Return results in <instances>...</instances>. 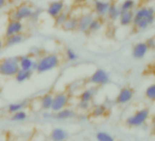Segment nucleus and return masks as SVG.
<instances>
[{
  "mask_svg": "<svg viewBox=\"0 0 155 141\" xmlns=\"http://www.w3.org/2000/svg\"><path fill=\"white\" fill-rule=\"evenodd\" d=\"M150 117V110L147 108H141L137 110L133 115H130L126 119V125L130 127H139L143 126Z\"/></svg>",
  "mask_w": 155,
  "mask_h": 141,
  "instance_id": "4",
  "label": "nucleus"
},
{
  "mask_svg": "<svg viewBox=\"0 0 155 141\" xmlns=\"http://www.w3.org/2000/svg\"><path fill=\"white\" fill-rule=\"evenodd\" d=\"M95 95V90L94 88H90V89H86L84 90L81 95H80V101H83V102H89L91 103Z\"/></svg>",
  "mask_w": 155,
  "mask_h": 141,
  "instance_id": "24",
  "label": "nucleus"
},
{
  "mask_svg": "<svg viewBox=\"0 0 155 141\" xmlns=\"http://www.w3.org/2000/svg\"><path fill=\"white\" fill-rule=\"evenodd\" d=\"M107 113V108L105 105H96L92 112H91V115L94 116V117H102L106 115Z\"/></svg>",
  "mask_w": 155,
  "mask_h": 141,
  "instance_id": "26",
  "label": "nucleus"
},
{
  "mask_svg": "<svg viewBox=\"0 0 155 141\" xmlns=\"http://www.w3.org/2000/svg\"><path fill=\"white\" fill-rule=\"evenodd\" d=\"M149 51V48L145 41H140L136 43L132 48V57L136 60L143 59Z\"/></svg>",
  "mask_w": 155,
  "mask_h": 141,
  "instance_id": "13",
  "label": "nucleus"
},
{
  "mask_svg": "<svg viewBox=\"0 0 155 141\" xmlns=\"http://www.w3.org/2000/svg\"><path fill=\"white\" fill-rule=\"evenodd\" d=\"M120 7H118L116 4L114 3H110L108 13H107V17L109 18V19H110L111 21H116L119 19V17L120 15Z\"/></svg>",
  "mask_w": 155,
  "mask_h": 141,
  "instance_id": "22",
  "label": "nucleus"
},
{
  "mask_svg": "<svg viewBox=\"0 0 155 141\" xmlns=\"http://www.w3.org/2000/svg\"><path fill=\"white\" fill-rule=\"evenodd\" d=\"M75 116V112L70 109V108H63L58 112H55L54 115V118L56 120L58 121H63V120H68V119H71Z\"/></svg>",
  "mask_w": 155,
  "mask_h": 141,
  "instance_id": "15",
  "label": "nucleus"
},
{
  "mask_svg": "<svg viewBox=\"0 0 155 141\" xmlns=\"http://www.w3.org/2000/svg\"><path fill=\"white\" fill-rule=\"evenodd\" d=\"M155 20V9L153 7H140L136 10L133 16V26L140 29L144 30Z\"/></svg>",
  "mask_w": 155,
  "mask_h": 141,
  "instance_id": "1",
  "label": "nucleus"
},
{
  "mask_svg": "<svg viewBox=\"0 0 155 141\" xmlns=\"http://www.w3.org/2000/svg\"><path fill=\"white\" fill-rule=\"evenodd\" d=\"M68 103H69V95L68 93H65V92L58 93L55 95H53V102H52L50 110L53 113L58 112L67 107Z\"/></svg>",
  "mask_w": 155,
  "mask_h": 141,
  "instance_id": "6",
  "label": "nucleus"
},
{
  "mask_svg": "<svg viewBox=\"0 0 155 141\" xmlns=\"http://www.w3.org/2000/svg\"><path fill=\"white\" fill-rule=\"evenodd\" d=\"M18 64H19V69L32 70V72L33 70H36V68H37V60L30 55L19 56Z\"/></svg>",
  "mask_w": 155,
  "mask_h": 141,
  "instance_id": "11",
  "label": "nucleus"
},
{
  "mask_svg": "<svg viewBox=\"0 0 155 141\" xmlns=\"http://www.w3.org/2000/svg\"><path fill=\"white\" fill-rule=\"evenodd\" d=\"M91 103H89V102H83V101H80L79 102V104H78V107H79L80 109H81V110H84V111H86V110H88L89 108H90V105Z\"/></svg>",
  "mask_w": 155,
  "mask_h": 141,
  "instance_id": "33",
  "label": "nucleus"
},
{
  "mask_svg": "<svg viewBox=\"0 0 155 141\" xmlns=\"http://www.w3.org/2000/svg\"><path fill=\"white\" fill-rule=\"evenodd\" d=\"M25 39V36L23 33H18V34H14L8 37H6L4 45L7 47H13V46H17L18 44H20Z\"/></svg>",
  "mask_w": 155,
  "mask_h": 141,
  "instance_id": "16",
  "label": "nucleus"
},
{
  "mask_svg": "<svg viewBox=\"0 0 155 141\" xmlns=\"http://www.w3.org/2000/svg\"><path fill=\"white\" fill-rule=\"evenodd\" d=\"M34 9L28 3H23L17 7L11 12V19L20 21L30 19L33 14Z\"/></svg>",
  "mask_w": 155,
  "mask_h": 141,
  "instance_id": "5",
  "label": "nucleus"
},
{
  "mask_svg": "<svg viewBox=\"0 0 155 141\" xmlns=\"http://www.w3.org/2000/svg\"><path fill=\"white\" fill-rule=\"evenodd\" d=\"M93 19L94 16L92 13H86L81 15L79 18V21H78V30L81 32H88L90 24Z\"/></svg>",
  "mask_w": 155,
  "mask_h": 141,
  "instance_id": "14",
  "label": "nucleus"
},
{
  "mask_svg": "<svg viewBox=\"0 0 155 141\" xmlns=\"http://www.w3.org/2000/svg\"><path fill=\"white\" fill-rule=\"evenodd\" d=\"M78 21H79V19L70 16L67 19V20L63 23V25L61 26V28L66 30V31H73L78 29Z\"/></svg>",
  "mask_w": 155,
  "mask_h": 141,
  "instance_id": "18",
  "label": "nucleus"
},
{
  "mask_svg": "<svg viewBox=\"0 0 155 141\" xmlns=\"http://www.w3.org/2000/svg\"><path fill=\"white\" fill-rule=\"evenodd\" d=\"M65 55H66V59L68 61H71V62L72 61H76V60H78V59H79V55L77 54V52L74 50H72L70 48L66 50Z\"/></svg>",
  "mask_w": 155,
  "mask_h": 141,
  "instance_id": "32",
  "label": "nucleus"
},
{
  "mask_svg": "<svg viewBox=\"0 0 155 141\" xmlns=\"http://www.w3.org/2000/svg\"><path fill=\"white\" fill-rule=\"evenodd\" d=\"M96 138L99 141H113L114 140V137L110 134L104 132V131L98 132L96 135Z\"/></svg>",
  "mask_w": 155,
  "mask_h": 141,
  "instance_id": "31",
  "label": "nucleus"
},
{
  "mask_svg": "<svg viewBox=\"0 0 155 141\" xmlns=\"http://www.w3.org/2000/svg\"><path fill=\"white\" fill-rule=\"evenodd\" d=\"M153 126H154V128H155V119L153 120Z\"/></svg>",
  "mask_w": 155,
  "mask_h": 141,
  "instance_id": "39",
  "label": "nucleus"
},
{
  "mask_svg": "<svg viewBox=\"0 0 155 141\" xmlns=\"http://www.w3.org/2000/svg\"><path fill=\"white\" fill-rule=\"evenodd\" d=\"M60 63V58L56 53H48L37 60L36 70L38 74H45L55 70Z\"/></svg>",
  "mask_w": 155,
  "mask_h": 141,
  "instance_id": "2",
  "label": "nucleus"
},
{
  "mask_svg": "<svg viewBox=\"0 0 155 141\" xmlns=\"http://www.w3.org/2000/svg\"><path fill=\"white\" fill-rule=\"evenodd\" d=\"M69 17V13L67 12V11H63L61 12L58 17H56L54 19H55V24L57 27H61L63 25V23L67 20V19Z\"/></svg>",
  "mask_w": 155,
  "mask_h": 141,
  "instance_id": "29",
  "label": "nucleus"
},
{
  "mask_svg": "<svg viewBox=\"0 0 155 141\" xmlns=\"http://www.w3.org/2000/svg\"><path fill=\"white\" fill-rule=\"evenodd\" d=\"M136 2L135 0H123L122 3L120 6V9L121 12L123 11H130L135 8Z\"/></svg>",
  "mask_w": 155,
  "mask_h": 141,
  "instance_id": "27",
  "label": "nucleus"
},
{
  "mask_svg": "<svg viewBox=\"0 0 155 141\" xmlns=\"http://www.w3.org/2000/svg\"><path fill=\"white\" fill-rule=\"evenodd\" d=\"M0 96H1V95H0Z\"/></svg>",
  "mask_w": 155,
  "mask_h": 141,
  "instance_id": "40",
  "label": "nucleus"
},
{
  "mask_svg": "<svg viewBox=\"0 0 155 141\" xmlns=\"http://www.w3.org/2000/svg\"><path fill=\"white\" fill-rule=\"evenodd\" d=\"M27 118H28V114L24 110L18 111V112L12 114V116H11V120L14 122H23Z\"/></svg>",
  "mask_w": 155,
  "mask_h": 141,
  "instance_id": "28",
  "label": "nucleus"
},
{
  "mask_svg": "<svg viewBox=\"0 0 155 141\" xmlns=\"http://www.w3.org/2000/svg\"><path fill=\"white\" fill-rule=\"evenodd\" d=\"M84 1H86V0H77V2H81V3H82Z\"/></svg>",
  "mask_w": 155,
  "mask_h": 141,
  "instance_id": "38",
  "label": "nucleus"
},
{
  "mask_svg": "<svg viewBox=\"0 0 155 141\" xmlns=\"http://www.w3.org/2000/svg\"><path fill=\"white\" fill-rule=\"evenodd\" d=\"M64 10H65V3L63 0H56V1L49 3V5L48 6L47 14L50 18L55 19Z\"/></svg>",
  "mask_w": 155,
  "mask_h": 141,
  "instance_id": "8",
  "label": "nucleus"
},
{
  "mask_svg": "<svg viewBox=\"0 0 155 141\" xmlns=\"http://www.w3.org/2000/svg\"><path fill=\"white\" fill-rule=\"evenodd\" d=\"M145 42H146L149 50H154L155 49V39L154 38H150Z\"/></svg>",
  "mask_w": 155,
  "mask_h": 141,
  "instance_id": "34",
  "label": "nucleus"
},
{
  "mask_svg": "<svg viewBox=\"0 0 155 141\" xmlns=\"http://www.w3.org/2000/svg\"><path fill=\"white\" fill-rule=\"evenodd\" d=\"M67 137H68V132L61 127H56L52 129L50 133V138L54 141H63Z\"/></svg>",
  "mask_w": 155,
  "mask_h": 141,
  "instance_id": "19",
  "label": "nucleus"
},
{
  "mask_svg": "<svg viewBox=\"0 0 155 141\" xmlns=\"http://www.w3.org/2000/svg\"><path fill=\"white\" fill-rule=\"evenodd\" d=\"M43 116H44L45 118H49V117L51 116V115H50V114H48V113H47V112H45V114L43 115Z\"/></svg>",
  "mask_w": 155,
  "mask_h": 141,
  "instance_id": "36",
  "label": "nucleus"
},
{
  "mask_svg": "<svg viewBox=\"0 0 155 141\" xmlns=\"http://www.w3.org/2000/svg\"><path fill=\"white\" fill-rule=\"evenodd\" d=\"M7 1H8V0H0V10L5 8V6L7 4Z\"/></svg>",
  "mask_w": 155,
  "mask_h": 141,
  "instance_id": "35",
  "label": "nucleus"
},
{
  "mask_svg": "<svg viewBox=\"0 0 155 141\" xmlns=\"http://www.w3.org/2000/svg\"><path fill=\"white\" fill-rule=\"evenodd\" d=\"M110 2L107 0H94L93 3V9L96 15L99 18H103L107 16Z\"/></svg>",
  "mask_w": 155,
  "mask_h": 141,
  "instance_id": "12",
  "label": "nucleus"
},
{
  "mask_svg": "<svg viewBox=\"0 0 155 141\" xmlns=\"http://www.w3.org/2000/svg\"><path fill=\"white\" fill-rule=\"evenodd\" d=\"M89 82L94 85H105L110 82V75L103 69H98L91 75Z\"/></svg>",
  "mask_w": 155,
  "mask_h": 141,
  "instance_id": "7",
  "label": "nucleus"
},
{
  "mask_svg": "<svg viewBox=\"0 0 155 141\" xmlns=\"http://www.w3.org/2000/svg\"><path fill=\"white\" fill-rule=\"evenodd\" d=\"M52 102H53V95L48 93V94L43 95L40 97L39 104H40V106H41V108L43 110L48 111V110H50L51 109Z\"/></svg>",
  "mask_w": 155,
  "mask_h": 141,
  "instance_id": "21",
  "label": "nucleus"
},
{
  "mask_svg": "<svg viewBox=\"0 0 155 141\" xmlns=\"http://www.w3.org/2000/svg\"><path fill=\"white\" fill-rule=\"evenodd\" d=\"M101 28H102V22H101V20L99 18H96V19L94 18L92 19V21L91 22V24H90L88 32L95 33V32H98L99 30H101Z\"/></svg>",
  "mask_w": 155,
  "mask_h": 141,
  "instance_id": "25",
  "label": "nucleus"
},
{
  "mask_svg": "<svg viewBox=\"0 0 155 141\" xmlns=\"http://www.w3.org/2000/svg\"><path fill=\"white\" fill-rule=\"evenodd\" d=\"M19 70L18 57H7L0 60V75L14 77Z\"/></svg>",
  "mask_w": 155,
  "mask_h": 141,
  "instance_id": "3",
  "label": "nucleus"
},
{
  "mask_svg": "<svg viewBox=\"0 0 155 141\" xmlns=\"http://www.w3.org/2000/svg\"><path fill=\"white\" fill-rule=\"evenodd\" d=\"M133 16H134V13H133L132 10L120 12V15L119 17L120 25L122 26V27L130 26L132 24V21H133Z\"/></svg>",
  "mask_w": 155,
  "mask_h": 141,
  "instance_id": "17",
  "label": "nucleus"
},
{
  "mask_svg": "<svg viewBox=\"0 0 155 141\" xmlns=\"http://www.w3.org/2000/svg\"><path fill=\"white\" fill-rule=\"evenodd\" d=\"M28 105V102L27 101H22V102H17V103H12L8 105V113H10L11 115L20 111V110H24L26 108V106Z\"/></svg>",
  "mask_w": 155,
  "mask_h": 141,
  "instance_id": "23",
  "label": "nucleus"
},
{
  "mask_svg": "<svg viewBox=\"0 0 155 141\" xmlns=\"http://www.w3.org/2000/svg\"><path fill=\"white\" fill-rule=\"evenodd\" d=\"M3 46H4V42H3L1 40H0V50H1V49L3 48Z\"/></svg>",
  "mask_w": 155,
  "mask_h": 141,
  "instance_id": "37",
  "label": "nucleus"
},
{
  "mask_svg": "<svg viewBox=\"0 0 155 141\" xmlns=\"http://www.w3.org/2000/svg\"><path fill=\"white\" fill-rule=\"evenodd\" d=\"M145 96L150 101H155V83L149 85L145 90Z\"/></svg>",
  "mask_w": 155,
  "mask_h": 141,
  "instance_id": "30",
  "label": "nucleus"
},
{
  "mask_svg": "<svg viewBox=\"0 0 155 141\" xmlns=\"http://www.w3.org/2000/svg\"><path fill=\"white\" fill-rule=\"evenodd\" d=\"M134 96V91L130 87H123L120 90L117 97H116V102L119 105H125L132 100Z\"/></svg>",
  "mask_w": 155,
  "mask_h": 141,
  "instance_id": "10",
  "label": "nucleus"
},
{
  "mask_svg": "<svg viewBox=\"0 0 155 141\" xmlns=\"http://www.w3.org/2000/svg\"><path fill=\"white\" fill-rule=\"evenodd\" d=\"M32 70H23V69H19L18 70V73L15 74V79L18 83L22 84L25 83L27 81H28L31 76H32Z\"/></svg>",
  "mask_w": 155,
  "mask_h": 141,
  "instance_id": "20",
  "label": "nucleus"
},
{
  "mask_svg": "<svg viewBox=\"0 0 155 141\" xmlns=\"http://www.w3.org/2000/svg\"><path fill=\"white\" fill-rule=\"evenodd\" d=\"M24 30V25L22 23V21L20 20H17V19H10L9 22L7 25L6 28V31H5V36L8 37L14 34H18V33H22Z\"/></svg>",
  "mask_w": 155,
  "mask_h": 141,
  "instance_id": "9",
  "label": "nucleus"
}]
</instances>
